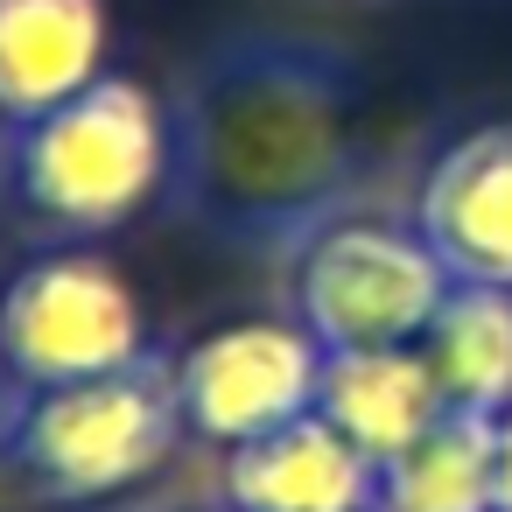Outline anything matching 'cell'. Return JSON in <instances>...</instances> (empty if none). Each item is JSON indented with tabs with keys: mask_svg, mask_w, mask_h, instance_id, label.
Returning <instances> with one entry per match:
<instances>
[{
	"mask_svg": "<svg viewBox=\"0 0 512 512\" xmlns=\"http://www.w3.org/2000/svg\"><path fill=\"white\" fill-rule=\"evenodd\" d=\"M162 176H169V113L127 71H106L57 113L8 127V148H0L8 204L57 239H106L134 225L155 204Z\"/></svg>",
	"mask_w": 512,
	"mask_h": 512,
	"instance_id": "obj_1",
	"label": "cell"
},
{
	"mask_svg": "<svg viewBox=\"0 0 512 512\" xmlns=\"http://www.w3.org/2000/svg\"><path fill=\"white\" fill-rule=\"evenodd\" d=\"M183 407L176 372L162 358H141L106 379L78 386H8L0 393V456L15 477L57 505H99L134 484H148L176 449Z\"/></svg>",
	"mask_w": 512,
	"mask_h": 512,
	"instance_id": "obj_2",
	"label": "cell"
},
{
	"mask_svg": "<svg viewBox=\"0 0 512 512\" xmlns=\"http://www.w3.org/2000/svg\"><path fill=\"white\" fill-rule=\"evenodd\" d=\"M295 323L323 351L421 344L449 302V267L407 218H330L295 253Z\"/></svg>",
	"mask_w": 512,
	"mask_h": 512,
	"instance_id": "obj_3",
	"label": "cell"
},
{
	"mask_svg": "<svg viewBox=\"0 0 512 512\" xmlns=\"http://www.w3.org/2000/svg\"><path fill=\"white\" fill-rule=\"evenodd\" d=\"M141 358H155L148 309L134 281L92 246L36 253L0 288V379L8 386H78Z\"/></svg>",
	"mask_w": 512,
	"mask_h": 512,
	"instance_id": "obj_4",
	"label": "cell"
},
{
	"mask_svg": "<svg viewBox=\"0 0 512 512\" xmlns=\"http://www.w3.org/2000/svg\"><path fill=\"white\" fill-rule=\"evenodd\" d=\"M323 358L330 351L295 316H232L169 358L183 428L218 449L260 442V435L316 414Z\"/></svg>",
	"mask_w": 512,
	"mask_h": 512,
	"instance_id": "obj_5",
	"label": "cell"
},
{
	"mask_svg": "<svg viewBox=\"0 0 512 512\" xmlns=\"http://www.w3.org/2000/svg\"><path fill=\"white\" fill-rule=\"evenodd\" d=\"M414 225L449 281L512 288V127H477L449 141L421 176Z\"/></svg>",
	"mask_w": 512,
	"mask_h": 512,
	"instance_id": "obj_6",
	"label": "cell"
},
{
	"mask_svg": "<svg viewBox=\"0 0 512 512\" xmlns=\"http://www.w3.org/2000/svg\"><path fill=\"white\" fill-rule=\"evenodd\" d=\"M106 0H0V127H29L106 78Z\"/></svg>",
	"mask_w": 512,
	"mask_h": 512,
	"instance_id": "obj_7",
	"label": "cell"
},
{
	"mask_svg": "<svg viewBox=\"0 0 512 512\" xmlns=\"http://www.w3.org/2000/svg\"><path fill=\"white\" fill-rule=\"evenodd\" d=\"M379 463L351 449L323 414H302L260 442L225 449V505L232 512H372Z\"/></svg>",
	"mask_w": 512,
	"mask_h": 512,
	"instance_id": "obj_8",
	"label": "cell"
},
{
	"mask_svg": "<svg viewBox=\"0 0 512 512\" xmlns=\"http://www.w3.org/2000/svg\"><path fill=\"white\" fill-rule=\"evenodd\" d=\"M316 414H323L351 449H365L372 463H393L400 449H414V442L449 414V393H442V379H435V365H428L421 344L330 351V358H323Z\"/></svg>",
	"mask_w": 512,
	"mask_h": 512,
	"instance_id": "obj_9",
	"label": "cell"
},
{
	"mask_svg": "<svg viewBox=\"0 0 512 512\" xmlns=\"http://www.w3.org/2000/svg\"><path fill=\"white\" fill-rule=\"evenodd\" d=\"M449 407L463 414H512V288L456 281L421 337Z\"/></svg>",
	"mask_w": 512,
	"mask_h": 512,
	"instance_id": "obj_10",
	"label": "cell"
},
{
	"mask_svg": "<svg viewBox=\"0 0 512 512\" xmlns=\"http://www.w3.org/2000/svg\"><path fill=\"white\" fill-rule=\"evenodd\" d=\"M491 414L449 407L414 449L379 463L372 512H498L491 498Z\"/></svg>",
	"mask_w": 512,
	"mask_h": 512,
	"instance_id": "obj_11",
	"label": "cell"
},
{
	"mask_svg": "<svg viewBox=\"0 0 512 512\" xmlns=\"http://www.w3.org/2000/svg\"><path fill=\"white\" fill-rule=\"evenodd\" d=\"M491 498L498 512H512V414H498L491 428Z\"/></svg>",
	"mask_w": 512,
	"mask_h": 512,
	"instance_id": "obj_12",
	"label": "cell"
},
{
	"mask_svg": "<svg viewBox=\"0 0 512 512\" xmlns=\"http://www.w3.org/2000/svg\"><path fill=\"white\" fill-rule=\"evenodd\" d=\"M218 512H232V505H218Z\"/></svg>",
	"mask_w": 512,
	"mask_h": 512,
	"instance_id": "obj_13",
	"label": "cell"
}]
</instances>
